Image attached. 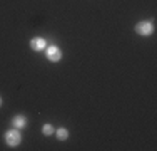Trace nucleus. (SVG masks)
<instances>
[{"instance_id":"nucleus-6","label":"nucleus","mask_w":157,"mask_h":151,"mask_svg":"<svg viewBox=\"0 0 157 151\" xmlns=\"http://www.w3.org/2000/svg\"><path fill=\"white\" fill-rule=\"evenodd\" d=\"M57 138H59V139H67V138H69V131H67L65 128L57 129Z\"/></svg>"},{"instance_id":"nucleus-1","label":"nucleus","mask_w":157,"mask_h":151,"mask_svg":"<svg viewBox=\"0 0 157 151\" xmlns=\"http://www.w3.org/2000/svg\"><path fill=\"white\" fill-rule=\"evenodd\" d=\"M5 139H7V145H9V146H18V145H20V139H22L20 131H18V129H10V131H7Z\"/></svg>"},{"instance_id":"nucleus-4","label":"nucleus","mask_w":157,"mask_h":151,"mask_svg":"<svg viewBox=\"0 0 157 151\" xmlns=\"http://www.w3.org/2000/svg\"><path fill=\"white\" fill-rule=\"evenodd\" d=\"M30 45H32L33 51H44L47 42H45V39H42V37H33V39L30 40Z\"/></svg>"},{"instance_id":"nucleus-3","label":"nucleus","mask_w":157,"mask_h":151,"mask_svg":"<svg viewBox=\"0 0 157 151\" xmlns=\"http://www.w3.org/2000/svg\"><path fill=\"white\" fill-rule=\"evenodd\" d=\"M47 57H48V60H52V62H57V60H60V57H62L60 49H59L57 45H50V47L47 49Z\"/></svg>"},{"instance_id":"nucleus-5","label":"nucleus","mask_w":157,"mask_h":151,"mask_svg":"<svg viewBox=\"0 0 157 151\" xmlns=\"http://www.w3.org/2000/svg\"><path fill=\"white\" fill-rule=\"evenodd\" d=\"M12 123H13V126H15V128H24L25 124H27V119H25L24 116L18 114V116H15V118H13Z\"/></svg>"},{"instance_id":"nucleus-8","label":"nucleus","mask_w":157,"mask_h":151,"mask_svg":"<svg viewBox=\"0 0 157 151\" xmlns=\"http://www.w3.org/2000/svg\"><path fill=\"white\" fill-rule=\"evenodd\" d=\"M0 104H2V99H0Z\"/></svg>"},{"instance_id":"nucleus-7","label":"nucleus","mask_w":157,"mask_h":151,"mask_svg":"<svg viewBox=\"0 0 157 151\" xmlns=\"http://www.w3.org/2000/svg\"><path fill=\"white\" fill-rule=\"evenodd\" d=\"M42 131H44V134H45V136H50V134H54V126L45 124V126L42 128Z\"/></svg>"},{"instance_id":"nucleus-2","label":"nucleus","mask_w":157,"mask_h":151,"mask_svg":"<svg viewBox=\"0 0 157 151\" xmlns=\"http://www.w3.org/2000/svg\"><path fill=\"white\" fill-rule=\"evenodd\" d=\"M152 30H154V25L151 22H139L136 25V32L140 35H149V34H152Z\"/></svg>"}]
</instances>
